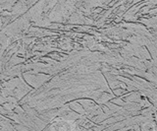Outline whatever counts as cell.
<instances>
[{
	"label": "cell",
	"instance_id": "obj_1",
	"mask_svg": "<svg viewBox=\"0 0 157 131\" xmlns=\"http://www.w3.org/2000/svg\"><path fill=\"white\" fill-rule=\"evenodd\" d=\"M72 123L66 120L55 121L51 127V131H72Z\"/></svg>",
	"mask_w": 157,
	"mask_h": 131
},
{
	"label": "cell",
	"instance_id": "obj_2",
	"mask_svg": "<svg viewBox=\"0 0 157 131\" xmlns=\"http://www.w3.org/2000/svg\"><path fill=\"white\" fill-rule=\"evenodd\" d=\"M144 131H154V127H153L151 124L147 123V124H145V125H144Z\"/></svg>",
	"mask_w": 157,
	"mask_h": 131
}]
</instances>
